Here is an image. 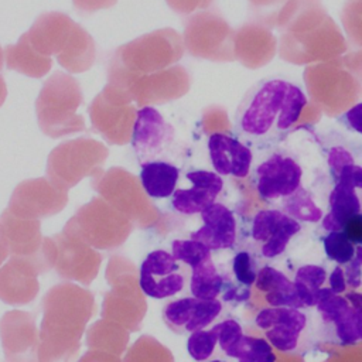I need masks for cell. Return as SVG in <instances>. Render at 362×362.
I'll return each instance as SVG.
<instances>
[{
	"instance_id": "cell-1",
	"label": "cell",
	"mask_w": 362,
	"mask_h": 362,
	"mask_svg": "<svg viewBox=\"0 0 362 362\" xmlns=\"http://www.w3.org/2000/svg\"><path fill=\"white\" fill-rule=\"evenodd\" d=\"M308 99L304 89L283 76L252 85L235 112V134L247 146H274L298 122Z\"/></svg>"
},
{
	"instance_id": "cell-2",
	"label": "cell",
	"mask_w": 362,
	"mask_h": 362,
	"mask_svg": "<svg viewBox=\"0 0 362 362\" xmlns=\"http://www.w3.org/2000/svg\"><path fill=\"white\" fill-rule=\"evenodd\" d=\"M93 314L95 298L89 290L69 281L51 287L42 297L38 362H72Z\"/></svg>"
},
{
	"instance_id": "cell-3",
	"label": "cell",
	"mask_w": 362,
	"mask_h": 362,
	"mask_svg": "<svg viewBox=\"0 0 362 362\" xmlns=\"http://www.w3.org/2000/svg\"><path fill=\"white\" fill-rule=\"evenodd\" d=\"M82 103L83 95L78 81L69 74L54 72L44 82L35 102L41 132L52 139L86 132L85 119L78 113Z\"/></svg>"
},
{
	"instance_id": "cell-4",
	"label": "cell",
	"mask_w": 362,
	"mask_h": 362,
	"mask_svg": "<svg viewBox=\"0 0 362 362\" xmlns=\"http://www.w3.org/2000/svg\"><path fill=\"white\" fill-rule=\"evenodd\" d=\"M105 277L109 291L103 297L102 318L116 321L130 332L139 331L147 311V303L134 263L124 256L115 255L109 259Z\"/></svg>"
},
{
	"instance_id": "cell-5",
	"label": "cell",
	"mask_w": 362,
	"mask_h": 362,
	"mask_svg": "<svg viewBox=\"0 0 362 362\" xmlns=\"http://www.w3.org/2000/svg\"><path fill=\"white\" fill-rule=\"evenodd\" d=\"M182 54L181 35L167 27L120 45L110 55L109 64L129 75H150L177 65Z\"/></svg>"
},
{
	"instance_id": "cell-6",
	"label": "cell",
	"mask_w": 362,
	"mask_h": 362,
	"mask_svg": "<svg viewBox=\"0 0 362 362\" xmlns=\"http://www.w3.org/2000/svg\"><path fill=\"white\" fill-rule=\"evenodd\" d=\"M92 188L123 214L133 226L146 229L157 225L161 218V212L146 194L140 178L122 167L99 173L92 178Z\"/></svg>"
},
{
	"instance_id": "cell-7",
	"label": "cell",
	"mask_w": 362,
	"mask_h": 362,
	"mask_svg": "<svg viewBox=\"0 0 362 362\" xmlns=\"http://www.w3.org/2000/svg\"><path fill=\"white\" fill-rule=\"evenodd\" d=\"M109 156V148L90 137H78L58 144L48 156L47 178L59 189L75 187L85 177H96Z\"/></svg>"
},
{
	"instance_id": "cell-8",
	"label": "cell",
	"mask_w": 362,
	"mask_h": 362,
	"mask_svg": "<svg viewBox=\"0 0 362 362\" xmlns=\"http://www.w3.org/2000/svg\"><path fill=\"white\" fill-rule=\"evenodd\" d=\"M107 83L127 93L139 106L168 103L184 96L189 89V75L181 65H174L150 75H129L107 64Z\"/></svg>"
},
{
	"instance_id": "cell-9",
	"label": "cell",
	"mask_w": 362,
	"mask_h": 362,
	"mask_svg": "<svg viewBox=\"0 0 362 362\" xmlns=\"http://www.w3.org/2000/svg\"><path fill=\"white\" fill-rule=\"evenodd\" d=\"M64 229L76 233L95 249L113 250L126 242L133 223L102 197H95L75 212Z\"/></svg>"
},
{
	"instance_id": "cell-10",
	"label": "cell",
	"mask_w": 362,
	"mask_h": 362,
	"mask_svg": "<svg viewBox=\"0 0 362 362\" xmlns=\"http://www.w3.org/2000/svg\"><path fill=\"white\" fill-rule=\"evenodd\" d=\"M88 112L93 130L109 144L124 146L132 141L137 109L127 93L106 83L93 98Z\"/></svg>"
},
{
	"instance_id": "cell-11",
	"label": "cell",
	"mask_w": 362,
	"mask_h": 362,
	"mask_svg": "<svg viewBox=\"0 0 362 362\" xmlns=\"http://www.w3.org/2000/svg\"><path fill=\"white\" fill-rule=\"evenodd\" d=\"M0 226L11 256L33 260L41 273L54 269L55 243L52 238L41 235V222L38 219L18 218L4 209L0 215Z\"/></svg>"
},
{
	"instance_id": "cell-12",
	"label": "cell",
	"mask_w": 362,
	"mask_h": 362,
	"mask_svg": "<svg viewBox=\"0 0 362 362\" xmlns=\"http://www.w3.org/2000/svg\"><path fill=\"white\" fill-rule=\"evenodd\" d=\"M55 243L54 269L58 276L88 286L98 276L102 256L76 233L62 229L52 236Z\"/></svg>"
},
{
	"instance_id": "cell-13",
	"label": "cell",
	"mask_w": 362,
	"mask_h": 362,
	"mask_svg": "<svg viewBox=\"0 0 362 362\" xmlns=\"http://www.w3.org/2000/svg\"><path fill=\"white\" fill-rule=\"evenodd\" d=\"M66 204V191L57 188L48 178L41 177L20 182L10 197L7 209L18 218L41 221L57 215Z\"/></svg>"
},
{
	"instance_id": "cell-14",
	"label": "cell",
	"mask_w": 362,
	"mask_h": 362,
	"mask_svg": "<svg viewBox=\"0 0 362 362\" xmlns=\"http://www.w3.org/2000/svg\"><path fill=\"white\" fill-rule=\"evenodd\" d=\"M303 168L298 161L281 151L273 153L255 170V188L263 201L286 199L301 188Z\"/></svg>"
},
{
	"instance_id": "cell-15",
	"label": "cell",
	"mask_w": 362,
	"mask_h": 362,
	"mask_svg": "<svg viewBox=\"0 0 362 362\" xmlns=\"http://www.w3.org/2000/svg\"><path fill=\"white\" fill-rule=\"evenodd\" d=\"M0 339L6 362H38L40 329L31 313L7 311L0 318Z\"/></svg>"
},
{
	"instance_id": "cell-16",
	"label": "cell",
	"mask_w": 362,
	"mask_h": 362,
	"mask_svg": "<svg viewBox=\"0 0 362 362\" xmlns=\"http://www.w3.org/2000/svg\"><path fill=\"white\" fill-rule=\"evenodd\" d=\"M180 263L165 250L150 252L139 269V283L143 293L151 298H165L180 293L187 281Z\"/></svg>"
},
{
	"instance_id": "cell-17",
	"label": "cell",
	"mask_w": 362,
	"mask_h": 362,
	"mask_svg": "<svg viewBox=\"0 0 362 362\" xmlns=\"http://www.w3.org/2000/svg\"><path fill=\"white\" fill-rule=\"evenodd\" d=\"M173 126L153 107L144 106L137 110L132 134V147L140 164L154 161L174 143Z\"/></svg>"
},
{
	"instance_id": "cell-18",
	"label": "cell",
	"mask_w": 362,
	"mask_h": 362,
	"mask_svg": "<svg viewBox=\"0 0 362 362\" xmlns=\"http://www.w3.org/2000/svg\"><path fill=\"white\" fill-rule=\"evenodd\" d=\"M255 322L264 331L266 339L273 348L290 352L298 345L300 334L307 325V317L298 308L267 307L256 314Z\"/></svg>"
},
{
	"instance_id": "cell-19",
	"label": "cell",
	"mask_w": 362,
	"mask_h": 362,
	"mask_svg": "<svg viewBox=\"0 0 362 362\" xmlns=\"http://www.w3.org/2000/svg\"><path fill=\"white\" fill-rule=\"evenodd\" d=\"M301 230V223L280 209H260L252 221V238L262 242L260 253L267 259L281 255L290 239Z\"/></svg>"
},
{
	"instance_id": "cell-20",
	"label": "cell",
	"mask_w": 362,
	"mask_h": 362,
	"mask_svg": "<svg viewBox=\"0 0 362 362\" xmlns=\"http://www.w3.org/2000/svg\"><path fill=\"white\" fill-rule=\"evenodd\" d=\"M38 266L27 259L11 256L0 267V300L8 305H25L38 294Z\"/></svg>"
},
{
	"instance_id": "cell-21",
	"label": "cell",
	"mask_w": 362,
	"mask_h": 362,
	"mask_svg": "<svg viewBox=\"0 0 362 362\" xmlns=\"http://www.w3.org/2000/svg\"><path fill=\"white\" fill-rule=\"evenodd\" d=\"M221 311L222 303L218 298L199 300L192 296L165 304L163 308V320L173 332H194L208 327Z\"/></svg>"
},
{
	"instance_id": "cell-22",
	"label": "cell",
	"mask_w": 362,
	"mask_h": 362,
	"mask_svg": "<svg viewBox=\"0 0 362 362\" xmlns=\"http://www.w3.org/2000/svg\"><path fill=\"white\" fill-rule=\"evenodd\" d=\"M211 164L219 175L246 178L253 163V153L247 144L226 132H212L208 137Z\"/></svg>"
},
{
	"instance_id": "cell-23",
	"label": "cell",
	"mask_w": 362,
	"mask_h": 362,
	"mask_svg": "<svg viewBox=\"0 0 362 362\" xmlns=\"http://www.w3.org/2000/svg\"><path fill=\"white\" fill-rule=\"evenodd\" d=\"M185 178L191 182V187L178 188L171 195L173 208L184 215L201 214L215 202L223 188L222 177L215 171L195 170L187 173Z\"/></svg>"
},
{
	"instance_id": "cell-24",
	"label": "cell",
	"mask_w": 362,
	"mask_h": 362,
	"mask_svg": "<svg viewBox=\"0 0 362 362\" xmlns=\"http://www.w3.org/2000/svg\"><path fill=\"white\" fill-rule=\"evenodd\" d=\"M74 24L75 21L69 16L59 11H49L37 17L31 28L23 35L33 49L42 57L51 58L64 49Z\"/></svg>"
},
{
	"instance_id": "cell-25",
	"label": "cell",
	"mask_w": 362,
	"mask_h": 362,
	"mask_svg": "<svg viewBox=\"0 0 362 362\" xmlns=\"http://www.w3.org/2000/svg\"><path fill=\"white\" fill-rule=\"evenodd\" d=\"M202 226L191 233V239L202 242L211 250L229 249L236 240L233 212L221 202H214L201 212Z\"/></svg>"
},
{
	"instance_id": "cell-26",
	"label": "cell",
	"mask_w": 362,
	"mask_h": 362,
	"mask_svg": "<svg viewBox=\"0 0 362 362\" xmlns=\"http://www.w3.org/2000/svg\"><path fill=\"white\" fill-rule=\"evenodd\" d=\"M358 188L337 180L329 194L328 205L329 211L322 216L321 225L325 230H342L344 225L349 218L362 212V198Z\"/></svg>"
},
{
	"instance_id": "cell-27",
	"label": "cell",
	"mask_w": 362,
	"mask_h": 362,
	"mask_svg": "<svg viewBox=\"0 0 362 362\" xmlns=\"http://www.w3.org/2000/svg\"><path fill=\"white\" fill-rule=\"evenodd\" d=\"M255 286L259 291L264 293V298L270 307H290L298 310L305 307L296 291L294 281L272 266L259 269Z\"/></svg>"
},
{
	"instance_id": "cell-28",
	"label": "cell",
	"mask_w": 362,
	"mask_h": 362,
	"mask_svg": "<svg viewBox=\"0 0 362 362\" xmlns=\"http://www.w3.org/2000/svg\"><path fill=\"white\" fill-rule=\"evenodd\" d=\"M96 59V45L90 34L78 23L74 24L72 33L64 47L57 55L58 64L72 74L88 71Z\"/></svg>"
},
{
	"instance_id": "cell-29",
	"label": "cell",
	"mask_w": 362,
	"mask_h": 362,
	"mask_svg": "<svg viewBox=\"0 0 362 362\" xmlns=\"http://www.w3.org/2000/svg\"><path fill=\"white\" fill-rule=\"evenodd\" d=\"M7 69L17 71L31 78H42L52 68V58L42 57L28 44L24 35L17 44H10L4 49Z\"/></svg>"
},
{
	"instance_id": "cell-30",
	"label": "cell",
	"mask_w": 362,
	"mask_h": 362,
	"mask_svg": "<svg viewBox=\"0 0 362 362\" xmlns=\"http://www.w3.org/2000/svg\"><path fill=\"white\" fill-rule=\"evenodd\" d=\"M139 178L146 194L151 199H161L171 197L177 189L180 168L171 163L154 160L141 164Z\"/></svg>"
},
{
	"instance_id": "cell-31",
	"label": "cell",
	"mask_w": 362,
	"mask_h": 362,
	"mask_svg": "<svg viewBox=\"0 0 362 362\" xmlns=\"http://www.w3.org/2000/svg\"><path fill=\"white\" fill-rule=\"evenodd\" d=\"M85 342L89 349L105 351L120 356L127 351L129 329L116 321L102 318L88 328Z\"/></svg>"
},
{
	"instance_id": "cell-32",
	"label": "cell",
	"mask_w": 362,
	"mask_h": 362,
	"mask_svg": "<svg viewBox=\"0 0 362 362\" xmlns=\"http://www.w3.org/2000/svg\"><path fill=\"white\" fill-rule=\"evenodd\" d=\"M225 284L223 277L218 273L212 259L191 269L189 290L199 300H215Z\"/></svg>"
},
{
	"instance_id": "cell-33",
	"label": "cell",
	"mask_w": 362,
	"mask_h": 362,
	"mask_svg": "<svg viewBox=\"0 0 362 362\" xmlns=\"http://www.w3.org/2000/svg\"><path fill=\"white\" fill-rule=\"evenodd\" d=\"M327 272L317 264H304L297 269L294 276V287L305 307H315L317 291L324 286Z\"/></svg>"
},
{
	"instance_id": "cell-34",
	"label": "cell",
	"mask_w": 362,
	"mask_h": 362,
	"mask_svg": "<svg viewBox=\"0 0 362 362\" xmlns=\"http://www.w3.org/2000/svg\"><path fill=\"white\" fill-rule=\"evenodd\" d=\"M122 362H174V356L154 337L141 335L126 351Z\"/></svg>"
},
{
	"instance_id": "cell-35",
	"label": "cell",
	"mask_w": 362,
	"mask_h": 362,
	"mask_svg": "<svg viewBox=\"0 0 362 362\" xmlns=\"http://www.w3.org/2000/svg\"><path fill=\"white\" fill-rule=\"evenodd\" d=\"M283 212L298 222H320L324 216L321 208L314 202L311 195L303 187L291 197L283 201Z\"/></svg>"
},
{
	"instance_id": "cell-36",
	"label": "cell",
	"mask_w": 362,
	"mask_h": 362,
	"mask_svg": "<svg viewBox=\"0 0 362 362\" xmlns=\"http://www.w3.org/2000/svg\"><path fill=\"white\" fill-rule=\"evenodd\" d=\"M239 362H276V354L267 339L243 335L230 354Z\"/></svg>"
},
{
	"instance_id": "cell-37",
	"label": "cell",
	"mask_w": 362,
	"mask_h": 362,
	"mask_svg": "<svg viewBox=\"0 0 362 362\" xmlns=\"http://www.w3.org/2000/svg\"><path fill=\"white\" fill-rule=\"evenodd\" d=\"M171 255L191 269L212 259L211 249L195 239H177L171 243Z\"/></svg>"
},
{
	"instance_id": "cell-38",
	"label": "cell",
	"mask_w": 362,
	"mask_h": 362,
	"mask_svg": "<svg viewBox=\"0 0 362 362\" xmlns=\"http://www.w3.org/2000/svg\"><path fill=\"white\" fill-rule=\"evenodd\" d=\"M322 245L327 257L341 266L351 262L356 255V246L342 230L328 232L322 239Z\"/></svg>"
},
{
	"instance_id": "cell-39",
	"label": "cell",
	"mask_w": 362,
	"mask_h": 362,
	"mask_svg": "<svg viewBox=\"0 0 362 362\" xmlns=\"http://www.w3.org/2000/svg\"><path fill=\"white\" fill-rule=\"evenodd\" d=\"M331 324H334L337 337L341 341V344L355 345L356 342L361 341L359 331L356 327V314L349 303L334 315Z\"/></svg>"
},
{
	"instance_id": "cell-40",
	"label": "cell",
	"mask_w": 362,
	"mask_h": 362,
	"mask_svg": "<svg viewBox=\"0 0 362 362\" xmlns=\"http://www.w3.org/2000/svg\"><path fill=\"white\" fill-rule=\"evenodd\" d=\"M218 344V337L214 328L198 329L191 332L187 339V351L189 356L198 362L206 361L215 351Z\"/></svg>"
},
{
	"instance_id": "cell-41",
	"label": "cell",
	"mask_w": 362,
	"mask_h": 362,
	"mask_svg": "<svg viewBox=\"0 0 362 362\" xmlns=\"http://www.w3.org/2000/svg\"><path fill=\"white\" fill-rule=\"evenodd\" d=\"M216 332L218 337V344L221 346V349L230 356L232 351L235 349V346L238 345V342L242 339L243 329L240 327V324L235 320H225L222 322H218L216 325L212 327Z\"/></svg>"
},
{
	"instance_id": "cell-42",
	"label": "cell",
	"mask_w": 362,
	"mask_h": 362,
	"mask_svg": "<svg viewBox=\"0 0 362 362\" xmlns=\"http://www.w3.org/2000/svg\"><path fill=\"white\" fill-rule=\"evenodd\" d=\"M232 272L240 286L250 287L256 283L259 270L256 269V262L253 260L252 255L246 250H240L233 257Z\"/></svg>"
},
{
	"instance_id": "cell-43",
	"label": "cell",
	"mask_w": 362,
	"mask_h": 362,
	"mask_svg": "<svg viewBox=\"0 0 362 362\" xmlns=\"http://www.w3.org/2000/svg\"><path fill=\"white\" fill-rule=\"evenodd\" d=\"M327 163H328V167L331 170V174L335 175L339 173V170L346 165V164H351V163H355L354 161V157L352 154L345 150L344 147H339V146H334L329 148L328 151V157H327Z\"/></svg>"
},
{
	"instance_id": "cell-44",
	"label": "cell",
	"mask_w": 362,
	"mask_h": 362,
	"mask_svg": "<svg viewBox=\"0 0 362 362\" xmlns=\"http://www.w3.org/2000/svg\"><path fill=\"white\" fill-rule=\"evenodd\" d=\"M338 122L342 126H345L348 130L362 136V102L354 105L346 112H344L338 117Z\"/></svg>"
},
{
	"instance_id": "cell-45",
	"label": "cell",
	"mask_w": 362,
	"mask_h": 362,
	"mask_svg": "<svg viewBox=\"0 0 362 362\" xmlns=\"http://www.w3.org/2000/svg\"><path fill=\"white\" fill-rule=\"evenodd\" d=\"M344 273L348 287L355 290L362 284V263L356 256L351 262L344 264Z\"/></svg>"
},
{
	"instance_id": "cell-46",
	"label": "cell",
	"mask_w": 362,
	"mask_h": 362,
	"mask_svg": "<svg viewBox=\"0 0 362 362\" xmlns=\"http://www.w3.org/2000/svg\"><path fill=\"white\" fill-rule=\"evenodd\" d=\"M342 232L355 246H362V212L349 218L344 225Z\"/></svg>"
},
{
	"instance_id": "cell-47",
	"label": "cell",
	"mask_w": 362,
	"mask_h": 362,
	"mask_svg": "<svg viewBox=\"0 0 362 362\" xmlns=\"http://www.w3.org/2000/svg\"><path fill=\"white\" fill-rule=\"evenodd\" d=\"M117 0H72L74 7L82 14H90L115 6Z\"/></svg>"
},
{
	"instance_id": "cell-48",
	"label": "cell",
	"mask_w": 362,
	"mask_h": 362,
	"mask_svg": "<svg viewBox=\"0 0 362 362\" xmlns=\"http://www.w3.org/2000/svg\"><path fill=\"white\" fill-rule=\"evenodd\" d=\"M328 287L335 293V294H342L346 290V280H345V273L344 267L341 264L335 266L332 272L328 276Z\"/></svg>"
},
{
	"instance_id": "cell-49",
	"label": "cell",
	"mask_w": 362,
	"mask_h": 362,
	"mask_svg": "<svg viewBox=\"0 0 362 362\" xmlns=\"http://www.w3.org/2000/svg\"><path fill=\"white\" fill-rule=\"evenodd\" d=\"M168 7L178 14H189L198 7H202L206 0H165Z\"/></svg>"
},
{
	"instance_id": "cell-50",
	"label": "cell",
	"mask_w": 362,
	"mask_h": 362,
	"mask_svg": "<svg viewBox=\"0 0 362 362\" xmlns=\"http://www.w3.org/2000/svg\"><path fill=\"white\" fill-rule=\"evenodd\" d=\"M78 362H122V359L119 355L110 352L89 349L79 358Z\"/></svg>"
},
{
	"instance_id": "cell-51",
	"label": "cell",
	"mask_w": 362,
	"mask_h": 362,
	"mask_svg": "<svg viewBox=\"0 0 362 362\" xmlns=\"http://www.w3.org/2000/svg\"><path fill=\"white\" fill-rule=\"evenodd\" d=\"M346 300L349 301V304L354 307L355 314H356V327L359 331V337L362 339V293H356V291H349L346 296Z\"/></svg>"
},
{
	"instance_id": "cell-52",
	"label": "cell",
	"mask_w": 362,
	"mask_h": 362,
	"mask_svg": "<svg viewBox=\"0 0 362 362\" xmlns=\"http://www.w3.org/2000/svg\"><path fill=\"white\" fill-rule=\"evenodd\" d=\"M8 255H10V249H8L7 240H6V238H4L3 229H1V226H0V267H1V264L4 263V260L7 259Z\"/></svg>"
},
{
	"instance_id": "cell-53",
	"label": "cell",
	"mask_w": 362,
	"mask_h": 362,
	"mask_svg": "<svg viewBox=\"0 0 362 362\" xmlns=\"http://www.w3.org/2000/svg\"><path fill=\"white\" fill-rule=\"evenodd\" d=\"M6 96H7V86H6V82H4L3 76L0 75V106L4 103Z\"/></svg>"
},
{
	"instance_id": "cell-54",
	"label": "cell",
	"mask_w": 362,
	"mask_h": 362,
	"mask_svg": "<svg viewBox=\"0 0 362 362\" xmlns=\"http://www.w3.org/2000/svg\"><path fill=\"white\" fill-rule=\"evenodd\" d=\"M3 66H4V51L0 47V71L3 69Z\"/></svg>"
},
{
	"instance_id": "cell-55",
	"label": "cell",
	"mask_w": 362,
	"mask_h": 362,
	"mask_svg": "<svg viewBox=\"0 0 362 362\" xmlns=\"http://www.w3.org/2000/svg\"><path fill=\"white\" fill-rule=\"evenodd\" d=\"M359 260H361V263H362V246H356V255H355Z\"/></svg>"
},
{
	"instance_id": "cell-56",
	"label": "cell",
	"mask_w": 362,
	"mask_h": 362,
	"mask_svg": "<svg viewBox=\"0 0 362 362\" xmlns=\"http://www.w3.org/2000/svg\"><path fill=\"white\" fill-rule=\"evenodd\" d=\"M209 362H225V361H219V359H215V361H209Z\"/></svg>"
}]
</instances>
